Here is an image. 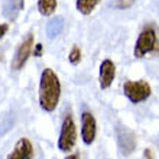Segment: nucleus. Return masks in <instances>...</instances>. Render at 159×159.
Segmentation results:
<instances>
[{"mask_svg": "<svg viewBox=\"0 0 159 159\" xmlns=\"http://www.w3.org/2000/svg\"><path fill=\"white\" fill-rule=\"evenodd\" d=\"M64 17L62 16H57L54 19H51L48 22V25H46V35H48V38H57L59 34H62L64 30Z\"/></svg>", "mask_w": 159, "mask_h": 159, "instance_id": "11", "label": "nucleus"}, {"mask_svg": "<svg viewBox=\"0 0 159 159\" xmlns=\"http://www.w3.org/2000/svg\"><path fill=\"white\" fill-rule=\"evenodd\" d=\"M7 30H9V25H7V23H0V39L3 38L6 34H7Z\"/></svg>", "mask_w": 159, "mask_h": 159, "instance_id": "17", "label": "nucleus"}, {"mask_svg": "<svg viewBox=\"0 0 159 159\" xmlns=\"http://www.w3.org/2000/svg\"><path fill=\"white\" fill-rule=\"evenodd\" d=\"M42 43H36V45L34 46V57H36V58H39V57H42Z\"/></svg>", "mask_w": 159, "mask_h": 159, "instance_id": "16", "label": "nucleus"}, {"mask_svg": "<svg viewBox=\"0 0 159 159\" xmlns=\"http://www.w3.org/2000/svg\"><path fill=\"white\" fill-rule=\"evenodd\" d=\"M156 45H158L156 30L153 29V26H146L140 32L138 41L134 43V49H133L134 58H143L146 54H151L152 51L156 49Z\"/></svg>", "mask_w": 159, "mask_h": 159, "instance_id": "2", "label": "nucleus"}, {"mask_svg": "<svg viewBox=\"0 0 159 159\" xmlns=\"http://www.w3.org/2000/svg\"><path fill=\"white\" fill-rule=\"evenodd\" d=\"M61 97V83L51 68H45L39 80V106L48 113L54 111Z\"/></svg>", "mask_w": 159, "mask_h": 159, "instance_id": "1", "label": "nucleus"}, {"mask_svg": "<svg viewBox=\"0 0 159 159\" xmlns=\"http://www.w3.org/2000/svg\"><path fill=\"white\" fill-rule=\"evenodd\" d=\"M34 156H35L34 145L30 143L29 139L20 138L6 159H34Z\"/></svg>", "mask_w": 159, "mask_h": 159, "instance_id": "8", "label": "nucleus"}, {"mask_svg": "<svg viewBox=\"0 0 159 159\" xmlns=\"http://www.w3.org/2000/svg\"><path fill=\"white\" fill-rule=\"evenodd\" d=\"M25 2L23 0H4L3 3V16L9 20H15L19 13L23 10Z\"/></svg>", "mask_w": 159, "mask_h": 159, "instance_id": "10", "label": "nucleus"}, {"mask_svg": "<svg viewBox=\"0 0 159 159\" xmlns=\"http://www.w3.org/2000/svg\"><path fill=\"white\" fill-rule=\"evenodd\" d=\"M136 0H116L114 3V7L116 9H129L134 4Z\"/></svg>", "mask_w": 159, "mask_h": 159, "instance_id": "15", "label": "nucleus"}, {"mask_svg": "<svg viewBox=\"0 0 159 159\" xmlns=\"http://www.w3.org/2000/svg\"><path fill=\"white\" fill-rule=\"evenodd\" d=\"M32 49H34V34H28L26 38L20 42V45L17 46L16 52H15L12 62L13 70L17 71V70H22L25 67V64L28 62V59L32 54Z\"/></svg>", "mask_w": 159, "mask_h": 159, "instance_id": "6", "label": "nucleus"}, {"mask_svg": "<svg viewBox=\"0 0 159 159\" xmlns=\"http://www.w3.org/2000/svg\"><path fill=\"white\" fill-rule=\"evenodd\" d=\"M123 93L130 103L139 104L149 98L152 94V88L146 81H126L123 84Z\"/></svg>", "mask_w": 159, "mask_h": 159, "instance_id": "3", "label": "nucleus"}, {"mask_svg": "<svg viewBox=\"0 0 159 159\" xmlns=\"http://www.w3.org/2000/svg\"><path fill=\"white\" fill-rule=\"evenodd\" d=\"M116 140H117L119 151H120V153L123 156L132 155L134 149H136V145H138L134 132L121 125H119L116 127Z\"/></svg>", "mask_w": 159, "mask_h": 159, "instance_id": "5", "label": "nucleus"}, {"mask_svg": "<svg viewBox=\"0 0 159 159\" xmlns=\"http://www.w3.org/2000/svg\"><path fill=\"white\" fill-rule=\"evenodd\" d=\"M77 142V127L74 123L72 116L68 114L64 119L62 126H61V133L58 138V149L61 152H70L75 146Z\"/></svg>", "mask_w": 159, "mask_h": 159, "instance_id": "4", "label": "nucleus"}, {"mask_svg": "<svg viewBox=\"0 0 159 159\" xmlns=\"http://www.w3.org/2000/svg\"><path fill=\"white\" fill-rule=\"evenodd\" d=\"M97 134V121L90 111L81 114V139L84 145H91Z\"/></svg>", "mask_w": 159, "mask_h": 159, "instance_id": "7", "label": "nucleus"}, {"mask_svg": "<svg viewBox=\"0 0 159 159\" xmlns=\"http://www.w3.org/2000/svg\"><path fill=\"white\" fill-rule=\"evenodd\" d=\"M57 0H38V10L42 16H51L57 10Z\"/></svg>", "mask_w": 159, "mask_h": 159, "instance_id": "13", "label": "nucleus"}, {"mask_svg": "<svg viewBox=\"0 0 159 159\" xmlns=\"http://www.w3.org/2000/svg\"><path fill=\"white\" fill-rule=\"evenodd\" d=\"M114 77H116V65L111 59H104L100 64V70H98V84L100 88L107 90L111 85Z\"/></svg>", "mask_w": 159, "mask_h": 159, "instance_id": "9", "label": "nucleus"}, {"mask_svg": "<svg viewBox=\"0 0 159 159\" xmlns=\"http://www.w3.org/2000/svg\"><path fill=\"white\" fill-rule=\"evenodd\" d=\"M100 2L101 0H77L75 6H77V10L81 15L87 16V15H90L97 7V4L100 3Z\"/></svg>", "mask_w": 159, "mask_h": 159, "instance_id": "12", "label": "nucleus"}, {"mask_svg": "<svg viewBox=\"0 0 159 159\" xmlns=\"http://www.w3.org/2000/svg\"><path fill=\"white\" fill-rule=\"evenodd\" d=\"M65 159H80V156L77 155V153H74V155H70L68 158H65Z\"/></svg>", "mask_w": 159, "mask_h": 159, "instance_id": "19", "label": "nucleus"}, {"mask_svg": "<svg viewBox=\"0 0 159 159\" xmlns=\"http://www.w3.org/2000/svg\"><path fill=\"white\" fill-rule=\"evenodd\" d=\"M143 156H145V159H153V152H152V149H145Z\"/></svg>", "mask_w": 159, "mask_h": 159, "instance_id": "18", "label": "nucleus"}, {"mask_svg": "<svg viewBox=\"0 0 159 159\" xmlns=\"http://www.w3.org/2000/svg\"><path fill=\"white\" fill-rule=\"evenodd\" d=\"M68 59H70V62L72 65H75V64H78L81 61V49H80L78 46H72L71 52L68 55Z\"/></svg>", "mask_w": 159, "mask_h": 159, "instance_id": "14", "label": "nucleus"}]
</instances>
